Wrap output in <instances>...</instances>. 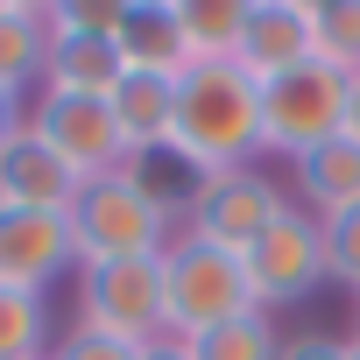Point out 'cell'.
I'll return each instance as SVG.
<instances>
[{
    "label": "cell",
    "instance_id": "7c38bea8",
    "mask_svg": "<svg viewBox=\"0 0 360 360\" xmlns=\"http://www.w3.org/2000/svg\"><path fill=\"white\" fill-rule=\"evenodd\" d=\"M113 50L127 71H155V78H184V36H176V0H120V29Z\"/></svg>",
    "mask_w": 360,
    "mask_h": 360
},
{
    "label": "cell",
    "instance_id": "6da1fadb",
    "mask_svg": "<svg viewBox=\"0 0 360 360\" xmlns=\"http://www.w3.org/2000/svg\"><path fill=\"white\" fill-rule=\"evenodd\" d=\"M169 155L191 176L255 162L262 155V78H248L240 64H191L176 78Z\"/></svg>",
    "mask_w": 360,
    "mask_h": 360
},
{
    "label": "cell",
    "instance_id": "277c9868",
    "mask_svg": "<svg viewBox=\"0 0 360 360\" xmlns=\"http://www.w3.org/2000/svg\"><path fill=\"white\" fill-rule=\"evenodd\" d=\"M283 212H290V191L262 162H240V169H212V176L191 184L184 212H176V233H191L205 248H226V255H248Z\"/></svg>",
    "mask_w": 360,
    "mask_h": 360
},
{
    "label": "cell",
    "instance_id": "30bf717a",
    "mask_svg": "<svg viewBox=\"0 0 360 360\" xmlns=\"http://www.w3.org/2000/svg\"><path fill=\"white\" fill-rule=\"evenodd\" d=\"M78 255H71V226L64 212H22V205H0V283L15 290H43L57 276H71Z\"/></svg>",
    "mask_w": 360,
    "mask_h": 360
},
{
    "label": "cell",
    "instance_id": "d6986e66",
    "mask_svg": "<svg viewBox=\"0 0 360 360\" xmlns=\"http://www.w3.org/2000/svg\"><path fill=\"white\" fill-rule=\"evenodd\" d=\"M184 346H191V360H276L283 332H276L269 311H240V318H226V325H212V332H198Z\"/></svg>",
    "mask_w": 360,
    "mask_h": 360
},
{
    "label": "cell",
    "instance_id": "d4e9b609",
    "mask_svg": "<svg viewBox=\"0 0 360 360\" xmlns=\"http://www.w3.org/2000/svg\"><path fill=\"white\" fill-rule=\"evenodd\" d=\"M141 360H191V346L184 339H155V346H141Z\"/></svg>",
    "mask_w": 360,
    "mask_h": 360
},
{
    "label": "cell",
    "instance_id": "9c48e42d",
    "mask_svg": "<svg viewBox=\"0 0 360 360\" xmlns=\"http://www.w3.org/2000/svg\"><path fill=\"white\" fill-rule=\"evenodd\" d=\"M85 191V176L29 127L15 120L0 134V205H22V212H71Z\"/></svg>",
    "mask_w": 360,
    "mask_h": 360
},
{
    "label": "cell",
    "instance_id": "7a4b0ae2",
    "mask_svg": "<svg viewBox=\"0 0 360 360\" xmlns=\"http://www.w3.org/2000/svg\"><path fill=\"white\" fill-rule=\"evenodd\" d=\"M71 226V255L78 269H99V262H141V255H162L176 240V205L155 198L141 176L120 162L113 176H92L78 191V205L64 212Z\"/></svg>",
    "mask_w": 360,
    "mask_h": 360
},
{
    "label": "cell",
    "instance_id": "83f0119b",
    "mask_svg": "<svg viewBox=\"0 0 360 360\" xmlns=\"http://www.w3.org/2000/svg\"><path fill=\"white\" fill-rule=\"evenodd\" d=\"M346 360H360V332H353V339H346Z\"/></svg>",
    "mask_w": 360,
    "mask_h": 360
},
{
    "label": "cell",
    "instance_id": "4316f807",
    "mask_svg": "<svg viewBox=\"0 0 360 360\" xmlns=\"http://www.w3.org/2000/svg\"><path fill=\"white\" fill-rule=\"evenodd\" d=\"M15 120H22V106H8V99H0V134H8Z\"/></svg>",
    "mask_w": 360,
    "mask_h": 360
},
{
    "label": "cell",
    "instance_id": "7402d4cb",
    "mask_svg": "<svg viewBox=\"0 0 360 360\" xmlns=\"http://www.w3.org/2000/svg\"><path fill=\"white\" fill-rule=\"evenodd\" d=\"M120 29V0H57L50 8V36H106Z\"/></svg>",
    "mask_w": 360,
    "mask_h": 360
},
{
    "label": "cell",
    "instance_id": "ffe728a7",
    "mask_svg": "<svg viewBox=\"0 0 360 360\" xmlns=\"http://www.w3.org/2000/svg\"><path fill=\"white\" fill-rule=\"evenodd\" d=\"M311 50L339 71H360V0H311Z\"/></svg>",
    "mask_w": 360,
    "mask_h": 360
},
{
    "label": "cell",
    "instance_id": "52a82bcc",
    "mask_svg": "<svg viewBox=\"0 0 360 360\" xmlns=\"http://www.w3.org/2000/svg\"><path fill=\"white\" fill-rule=\"evenodd\" d=\"M248 262V290H255V304L262 311H290V304H304L318 283H332V262H325V226L290 198V212L240 255Z\"/></svg>",
    "mask_w": 360,
    "mask_h": 360
},
{
    "label": "cell",
    "instance_id": "9a60e30c",
    "mask_svg": "<svg viewBox=\"0 0 360 360\" xmlns=\"http://www.w3.org/2000/svg\"><path fill=\"white\" fill-rule=\"evenodd\" d=\"M113 120H120V141L127 155H148V148H169V120H176V78H155V71H120V85L106 92Z\"/></svg>",
    "mask_w": 360,
    "mask_h": 360
},
{
    "label": "cell",
    "instance_id": "cb8c5ba5",
    "mask_svg": "<svg viewBox=\"0 0 360 360\" xmlns=\"http://www.w3.org/2000/svg\"><path fill=\"white\" fill-rule=\"evenodd\" d=\"M276 360H346V339H332V332H290Z\"/></svg>",
    "mask_w": 360,
    "mask_h": 360
},
{
    "label": "cell",
    "instance_id": "5b68a950",
    "mask_svg": "<svg viewBox=\"0 0 360 360\" xmlns=\"http://www.w3.org/2000/svg\"><path fill=\"white\" fill-rule=\"evenodd\" d=\"M346 92H353V71H339V64H325V57H311V64L269 78V85H262V148H276V155L297 162V155H311L318 141L346 134Z\"/></svg>",
    "mask_w": 360,
    "mask_h": 360
},
{
    "label": "cell",
    "instance_id": "8992f818",
    "mask_svg": "<svg viewBox=\"0 0 360 360\" xmlns=\"http://www.w3.org/2000/svg\"><path fill=\"white\" fill-rule=\"evenodd\" d=\"M78 325L113 332V339H127V346L169 339V318H162V255L78 269Z\"/></svg>",
    "mask_w": 360,
    "mask_h": 360
},
{
    "label": "cell",
    "instance_id": "603a6c76",
    "mask_svg": "<svg viewBox=\"0 0 360 360\" xmlns=\"http://www.w3.org/2000/svg\"><path fill=\"white\" fill-rule=\"evenodd\" d=\"M50 360H141V346H127V339H113V332H92V325H64L57 332V346H50Z\"/></svg>",
    "mask_w": 360,
    "mask_h": 360
},
{
    "label": "cell",
    "instance_id": "e0dca14e",
    "mask_svg": "<svg viewBox=\"0 0 360 360\" xmlns=\"http://www.w3.org/2000/svg\"><path fill=\"white\" fill-rule=\"evenodd\" d=\"M176 36L191 64H233L248 36V0H176Z\"/></svg>",
    "mask_w": 360,
    "mask_h": 360
},
{
    "label": "cell",
    "instance_id": "ac0fdd59",
    "mask_svg": "<svg viewBox=\"0 0 360 360\" xmlns=\"http://www.w3.org/2000/svg\"><path fill=\"white\" fill-rule=\"evenodd\" d=\"M50 346H57L50 297L0 283V360H50Z\"/></svg>",
    "mask_w": 360,
    "mask_h": 360
},
{
    "label": "cell",
    "instance_id": "484cf974",
    "mask_svg": "<svg viewBox=\"0 0 360 360\" xmlns=\"http://www.w3.org/2000/svg\"><path fill=\"white\" fill-rule=\"evenodd\" d=\"M346 134L360 141V71H353V92H346Z\"/></svg>",
    "mask_w": 360,
    "mask_h": 360
},
{
    "label": "cell",
    "instance_id": "4fadbf2b",
    "mask_svg": "<svg viewBox=\"0 0 360 360\" xmlns=\"http://www.w3.org/2000/svg\"><path fill=\"white\" fill-rule=\"evenodd\" d=\"M290 176H297L290 198H297L311 219H339V212L360 205V141H353V134H332V141H318L311 155H297Z\"/></svg>",
    "mask_w": 360,
    "mask_h": 360
},
{
    "label": "cell",
    "instance_id": "8fae6325",
    "mask_svg": "<svg viewBox=\"0 0 360 360\" xmlns=\"http://www.w3.org/2000/svg\"><path fill=\"white\" fill-rule=\"evenodd\" d=\"M311 0H248V36H240V71L248 78H283L297 64H311Z\"/></svg>",
    "mask_w": 360,
    "mask_h": 360
},
{
    "label": "cell",
    "instance_id": "44dd1931",
    "mask_svg": "<svg viewBox=\"0 0 360 360\" xmlns=\"http://www.w3.org/2000/svg\"><path fill=\"white\" fill-rule=\"evenodd\" d=\"M325 226V262H332V283H346L360 297V205L339 212V219H318Z\"/></svg>",
    "mask_w": 360,
    "mask_h": 360
},
{
    "label": "cell",
    "instance_id": "3957f363",
    "mask_svg": "<svg viewBox=\"0 0 360 360\" xmlns=\"http://www.w3.org/2000/svg\"><path fill=\"white\" fill-rule=\"evenodd\" d=\"M240 311H262L255 290H248V262L226 255V248H205L191 233H176L162 248V318H169V339H198Z\"/></svg>",
    "mask_w": 360,
    "mask_h": 360
},
{
    "label": "cell",
    "instance_id": "5bb4252c",
    "mask_svg": "<svg viewBox=\"0 0 360 360\" xmlns=\"http://www.w3.org/2000/svg\"><path fill=\"white\" fill-rule=\"evenodd\" d=\"M43 57H50V8L0 0V99L8 106L43 92Z\"/></svg>",
    "mask_w": 360,
    "mask_h": 360
},
{
    "label": "cell",
    "instance_id": "ba28073f",
    "mask_svg": "<svg viewBox=\"0 0 360 360\" xmlns=\"http://www.w3.org/2000/svg\"><path fill=\"white\" fill-rule=\"evenodd\" d=\"M22 120L85 176H113L120 162H127V141H120V120H113V106L99 99V92H36L29 106H22Z\"/></svg>",
    "mask_w": 360,
    "mask_h": 360
},
{
    "label": "cell",
    "instance_id": "2e32d148",
    "mask_svg": "<svg viewBox=\"0 0 360 360\" xmlns=\"http://www.w3.org/2000/svg\"><path fill=\"white\" fill-rule=\"evenodd\" d=\"M120 50L106 36H50V57H43V92H113L120 85Z\"/></svg>",
    "mask_w": 360,
    "mask_h": 360
}]
</instances>
